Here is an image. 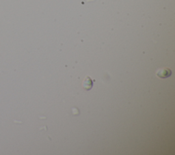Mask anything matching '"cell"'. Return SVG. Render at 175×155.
<instances>
[{"label":"cell","instance_id":"obj_1","mask_svg":"<svg viewBox=\"0 0 175 155\" xmlns=\"http://www.w3.org/2000/svg\"><path fill=\"white\" fill-rule=\"evenodd\" d=\"M172 74V71L168 68H162L158 69L156 72V75L162 79H166L169 77Z\"/></svg>","mask_w":175,"mask_h":155},{"label":"cell","instance_id":"obj_2","mask_svg":"<svg viewBox=\"0 0 175 155\" xmlns=\"http://www.w3.org/2000/svg\"><path fill=\"white\" fill-rule=\"evenodd\" d=\"M82 86L86 90H90L93 86V82L90 76H86L82 82Z\"/></svg>","mask_w":175,"mask_h":155}]
</instances>
